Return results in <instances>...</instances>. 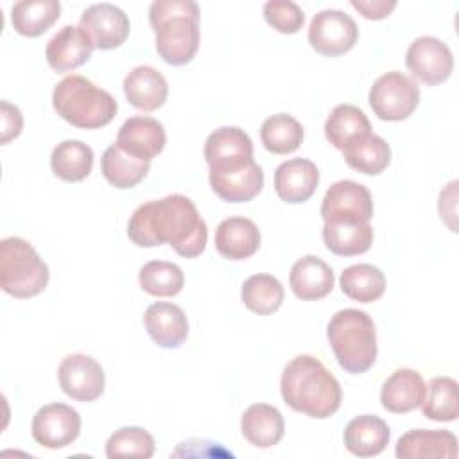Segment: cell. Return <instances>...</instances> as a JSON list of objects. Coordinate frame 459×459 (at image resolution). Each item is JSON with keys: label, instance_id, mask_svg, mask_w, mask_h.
Returning <instances> with one entry per match:
<instances>
[{"label": "cell", "instance_id": "f35d334b", "mask_svg": "<svg viewBox=\"0 0 459 459\" xmlns=\"http://www.w3.org/2000/svg\"><path fill=\"white\" fill-rule=\"evenodd\" d=\"M264 18L274 30L281 34H296L305 23V14L301 7L290 0L265 2Z\"/></svg>", "mask_w": 459, "mask_h": 459}, {"label": "cell", "instance_id": "484cf974", "mask_svg": "<svg viewBox=\"0 0 459 459\" xmlns=\"http://www.w3.org/2000/svg\"><path fill=\"white\" fill-rule=\"evenodd\" d=\"M240 430L253 446L271 448L283 437L285 421L276 407L269 403H253L240 418Z\"/></svg>", "mask_w": 459, "mask_h": 459}, {"label": "cell", "instance_id": "f546056e", "mask_svg": "<svg viewBox=\"0 0 459 459\" xmlns=\"http://www.w3.org/2000/svg\"><path fill=\"white\" fill-rule=\"evenodd\" d=\"M344 161L357 172L377 176L391 163V147L378 134H366L342 149Z\"/></svg>", "mask_w": 459, "mask_h": 459}, {"label": "cell", "instance_id": "8992f818", "mask_svg": "<svg viewBox=\"0 0 459 459\" xmlns=\"http://www.w3.org/2000/svg\"><path fill=\"white\" fill-rule=\"evenodd\" d=\"M50 273L38 251L20 237L0 242V287L13 298H34L45 290Z\"/></svg>", "mask_w": 459, "mask_h": 459}, {"label": "cell", "instance_id": "e0dca14e", "mask_svg": "<svg viewBox=\"0 0 459 459\" xmlns=\"http://www.w3.org/2000/svg\"><path fill=\"white\" fill-rule=\"evenodd\" d=\"M143 325L151 339L161 348H179L188 337V319L183 308L169 301L149 305Z\"/></svg>", "mask_w": 459, "mask_h": 459}, {"label": "cell", "instance_id": "e575fe53", "mask_svg": "<svg viewBox=\"0 0 459 459\" xmlns=\"http://www.w3.org/2000/svg\"><path fill=\"white\" fill-rule=\"evenodd\" d=\"M303 126L287 113H276L264 120L260 127L262 145L273 154H290L303 142Z\"/></svg>", "mask_w": 459, "mask_h": 459}, {"label": "cell", "instance_id": "44dd1931", "mask_svg": "<svg viewBox=\"0 0 459 459\" xmlns=\"http://www.w3.org/2000/svg\"><path fill=\"white\" fill-rule=\"evenodd\" d=\"M260 247V230L247 217H228L215 230V249L228 260H246Z\"/></svg>", "mask_w": 459, "mask_h": 459}, {"label": "cell", "instance_id": "836d02e7", "mask_svg": "<svg viewBox=\"0 0 459 459\" xmlns=\"http://www.w3.org/2000/svg\"><path fill=\"white\" fill-rule=\"evenodd\" d=\"M283 285L273 274H253L242 283L240 298L247 310L258 316H269L276 312L283 303Z\"/></svg>", "mask_w": 459, "mask_h": 459}, {"label": "cell", "instance_id": "cb8c5ba5", "mask_svg": "<svg viewBox=\"0 0 459 459\" xmlns=\"http://www.w3.org/2000/svg\"><path fill=\"white\" fill-rule=\"evenodd\" d=\"M289 285L296 298L316 301L328 296L333 289V271L326 262L314 255L301 256L290 269Z\"/></svg>", "mask_w": 459, "mask_h": 459}, {"label": "cell", "instance_id": "4316f807", "mask_svg": "<svg viewBox=\"0 0 459 459\" xmlns=\"http://www.w3.org/2000/svg\"><path fill=\"white\" fill-rule=\"evenodd\" d=\"M387 423L375 414H362L353 418L344 429V446L357 457H373L384 452L389 443Z\"/></svg>", "mask_w": 459, "mask_h": 459}, {"label": "cell", "instance_id": "4fadbf2b", "mask_svg": "<svg viewBox=\"0 0 459 459\" xmlns=\"http://www.w3.org/2000/svg\"><path fill=\"white\" fill-rule=\"evenodd\" d=\"M204 160L210 172H226L253 163V142L240 127L224 126L208 134Z\"/></svg>", "mask_w": 459, "mask_h": 459}, {"label": "cell", "instance_id": "83f0119b", "mask_svg": "<svg viewBox=\"0 0 459 459\" xmlns=\"http://www.w3.org/2000/svg\"><path fill=\"white\" fill-rule=\"evenodd\" d=\"M61 14L57 0H22L11 7V23L14 30L27 38L47 32Z\"/></svg>", "mask_w": 459, "mask_h": 459}, {"label": "cell", "instance_id": "ffe728a7", "mask_svg": "<svg viewBox=\"0 0 459 459\" xmlns=\"http://www.w3.org/2000/svg\"><path fill=\"white\" fill-rule=\"evenodd\" d=\"M124 95L133 108L149 113L165 104L169 84L154 66L140 65L124 77Z\"/></svg>", "mask_w": 459, "mask_h": 459}, {"label": "cell", "instance_id": "d590c367", "mask_svg": "<svg viewBox=\"0 0 459 459\" xmlns=\"http://www.w3.org/2000/svg\"><path fill=\"white\" fill-rule=\"evenodd\" d=\"M423 416L434 421H454L459 416L457 382L452 377H434L421 403Z\"/></svg>", "mask_w": 459, "mask_h": 459}, {"label": "cell", "instance_id": "7a4b0ae2", "mask_svg": "<svg viewBox=\"0 0 459 459\" xmlns=\"http://www.w3.org/2000/svg\"><path fill=\"white\" fill-rule=\"evenodd\" d=\"M280 389L292 411L316 420L335 414L342 400L339 380L312 355H298L285 366Z\"/></svg>", "mask_w": 459, "mask_h": 459}, {"label": "cell", "instance_id": "f1b7e54d", "mask_svg": "<svg viewBox=\"0 0 459 459\" xmlns=\"http://www.w3.org/2000/svg\"><path fill=\"white\" fill-rule=\"evenodd\" d=\"M369 133L371 124L368 117L353 104L335 106L325 122V136L339 151Z\"/></svg>", "mask_w": 459, "mask_h": 459}, {"label": "cell", "instance_id": "74e56055", "mask_svg": "<svg viewBox=\"0 0 459 459\" xmlns=\"http://www.w3.org/2000/svg\"><path fill=\"white\" fill-rule=\"evenodd\" d=\"M154 454V437L142 427H122L106 441V455L149 459Z\"/></svg>", "mask_w": 459, "mask_h": 459}, {"label": "cell", "instance_id": "52a82bcc", "mask_svg": "<svg viewBox=\"0 0 459 459\" xmlns=\"http://www.w3.org/2000/svg\"><path fill=\"white\" fill-rule=\"evenodd\" d=\"M418 104L420 88L402 72H387L380 75L369 90V106L380 120H405L414 113Z\"/></svg>", "mask_w": 459, "mask_h": 459}, {"label": "cell", "instance_id": "4dcf8cb0", "mask_svg": "<svg viewBox=\"0 0 459 459\" xmlns=\"http://www.w3.org/2000/svg\"><path fill=\"white\" fill-rule=\"evenodd\" d=\"M52 172L68 183L86 179L93 167V151L81 140H65L57 143L50 156Z\"/></svg>", "mask_w": 459, "mask_h": 459}, {"label": "cell", "instance_id": "7c38bea8", "mask_svg": "<svg viewBox=\"0 0 459 459\" xmlns=\"http://www.w3.org/2000/svg\"><path fill=\"white\" fill-rule=\"evenodd\" d=\"M409 72L429 86L445 82L454 70V56L446 43L432 36L416 38L405 54Z\"/></svg>", "mask_w": 459, "mask_h": 459}, {"label": "cell", "instance_id": "30bf717a", "mask_svg": "<svg viewBox=\"0 0 459 459\" xmlns=\"http://www.w3.org/2000/svg\"><path fill=\"white\" fill-rule=\"evenodd\" d=\"M30 432L34 441L45 448H65L77 439L81 416L66 403H47L34 414Z\"/></svg>", "mask_w": 459, "mask_h": 459}, {"label": "cell", "instance_id": "277c9868", "mask_svg": "<svg viewBox=\"0 0 459 459\" xmlns=\"http://www.w3.org/2000/svg\"><path fill=\"white\" fill-rule=\"evenodd\" d=\"M326 337L339 366L351 373H366L377 360V330L368 312L344 308L332 316Z\"/></svg>", "mask_w": 459, "mask_h": 459}, {"label": "cell", "instance_id": "ab89813d", "mask_svg": "<svg viewBox=\"0 0 459 459\" xmlns=\"http://www.w3.org/2000/svg\"><path fill=\"white\" fill-rule=\"evenodd\" d=\"M0 117H2V143H9L13 138H16L22 133L23 127V117L18 106L2 100L0 104Z\"/></svg>", "mask_w": 459, "mask_h": 459}, {"label": "cell", "instance_id": "d4e9b609", "mask_svg": "<svg viewBox=\"0 0 459 459\" xmlns=\"http://www.w3.org/2000/svg\"><path fill=\"white\" fill-rule=\"evenodd\" d=\"M325 246L339 256H355L366 253L373 244V228L366 221L335 219L323 226Z\"/></svg>", "mask_w": 459, "mask_h": 459}, {"label": "cell", "instance_id": "5b68a950", "mask_svg": "<svg viewBox=\"0 0 459 459\" xmlns=\"http://www.w3.org/2000/svg\"><path fill=\"white\" fill-rule=\"evenodd\" d=\"M52 106L63 120L79 129H100L115 118L118 109L109 91L82 75L61 79L54 88Z\"/></svg>", "mask_w": 459, "mask_h": 459}, {"label": "cell", "instance_id": "ba28073f", "mask_svg": "<svg viewBox=\"0 0 459 459\" xmlns=\"http://www.w3.org/2000/svg\"><path fill=\"white\" fill-rule=\"evenodd\" d=\"M359 27L355 20L339 9L319 11L308 27L310 47L323 56H341L355 47Z\"/></svg>", "mask_w": 459, "mask_h": 459}, {"label": "cell", "instance_id": "5bb4252c", "mask_svg": "<svg viewBox=\"0 0 459 459\" xmlns=\"http://www.w3.org/2000/svg\"><path fill=\"white\" fill-rule=\"evenodd\" d=\"M323 221L355 219L369 222L373 217V199L369 190L351 179H341L333 183L321 203Z\"/></svg>", "mask_w": 459, "mask_h": 459}, {"label": "cell", "instance_id": "2e32d148", "mask_svg": "<svg viewBox=\"0 0 459 459\" xmlns=\"http://www.w3.org/2000/svg\"><path fill=\"white\" fill-rule=\"evenodd\" d=\"M319 183V170L314 161L292 158L278 165L274 172V190L278 197L289 204L308 201Z\"/></svg>", "mask_w": 459, "mask_h": 459}, {"label": "cell", "instance_id": "8d00e7d4", "mask_svg": "<svg viewBox=\"0 0 459 459\" xmlns=\"http://www.w3.org/2000/svg\"><path fill=\"white\" fill-rule=\"evenodd\" d=\"M140 287L158 298H170L181 292L185 285V274L179 265L165 260H151L142 265L138 273Z\"/></svg>", "mask_w": 459, "mask_h": 459}, {"label": "cell", "instance_id": "6da1fadb", "mask_svg": "<svg viewBox=\"0 0 459 459\" xmlns=\"http://www.w3.org/2000/svg\"><path fill=\"white\" fill-rule=\"evenodd\" d=\"M127 235L138 247L169 244L178 255L195 258L206 247L208 228L190 197L172 194L140 204L127 222Z\"/></svg>", "mask_w": 459, "mask_h": 459}, {"label": "cell", "instance_id": "8fae6325", "mask_svg": "<svg viewBox=\"0 0 459 459\" xmlns=\"http://www.w3.org/2000/svg\"><path fill=\"white\" fill-rule=\"evenodd\" d=\"M81 30L86 34L93 48L111 50L120 47L129 36L127 14L113 4H93L86 7L79 20Z\"/></svg>", "mask_w": 459, "mask_h": 459}, {"label": "cell", "instance_id": "7402d4cb", "mask_svg": "<svg viewBox=\"0 0 459 459\" xmlns=\"http://www.w3.org/2000/svg\"><path fill=\"white\" fill-rule=\"evenodd\" d=\"M400 459H455L457 457V437L448 430H427L414 429L405 432L394 448Z\"/></svg>", "mask_w": 459, "mask_h": 459}, {"label": "cell", "instance_id": "d6a6232c", "mask_svg": "<svg viewBox=\"0 0 459 459\" xmlns=\"http://www.w3.org/2000/svg\"><path fill=\"white\" fill-rule=\"evenodd\" d=\"M341 290L353 301L373 303L385 290L384 273L371 264H355L346 267L339 278Z\"/></svg>", "mask_w": 459, "mask_h": 459}, {"label": "cell", "instance_id": "1f68e13d", "mask_svg": "<svg viewBox=\"0 0 459 459\" xmlns=\"http://www.w3.org/2000/svg\"><path fill=\"white\" fill-rule=\"evenodd\" d=\"M151 163L124 152L115 143L109 145L100 158V170L106 181L120 190L136 186L149 172Z\"/></svg>", "mask_w": 459, "mask_h": 459}, {"label": "cell", "instance_id": "9a60e30c", "mask_svg": "<svg viewBox=\"0 0 459 459\" xmlns=\"http://www.w3.org/2000/svg\"><path fill=\"white\" fill-rule=\"evenodd\" d=\"M165 142L167 134L161 122L152 117L136 115L120 126L115 145L124 152L151 163V160L163 151Z\"/></svg>", "mask_w": 459, "mask_h": 459}, {"label": "cell", "instance_id": "60d3db41", "mask_svg": "<svg viewBox=\"0 0 459 459\" xmlns=\"http://www.w3.org/2000/svg\"><path fill=\"white\" fill-rule=\"evenodd\" d=\"M351 7L366 20H384L396 7V0H351Z\"/></svg>", "mask_w": 459, "mask_h": 459}, {"label": "cell", "instance_id": "603a6c76", "mask_svg": "<svg viewBox=\"0 0 459 459\" xmlns=\"http://www.w3.org/2000/svg\"><path fill=\"white\" fill-rule=\"evenodd\" d=\"M212 190L226 203H247L264 188V170L258 163L226 172H208Z\"/></svg>", "mask_w": 459, "mask_h": 459}, {"label": "cell", "instance_id": "ac0fdd59", "mask_svg": "<svg viewBox=\"0 0 459 459\" xmlns=\"http://www.w3.org/2000/svg\"><path fill=\"white\" fill-rule=\"evenodd\" d=\"M93 45L79 25H65L47 43L45 57L48 66L57 72H70L91 57Z\"/></svg>", "mask_w": 459, "mask_h": 459}, {"label": "cell", "instance_id": "d6986e66", "mask_svg": "<svg viewBox=\"0 0 459 459\" xmlns=\"http://www.w3.org/2000/svg\"><path fill=\"white\" fill-rule=\"evenodd\" d=\"M425 389L423 377L416 369L400 368L382 384L380 403L389 412L405 414L423 403Z\"/></svg>", "mask_w": 459, "mask_h": 459}, {"label": "cell", "instance_id": "3957f363", "mask_svg": "<svg viewBox=\"0 0 459 459\" xmlns=\"http://www.w3.org/2000/svg\"><path fill=\"white\" fill-rule=\"evenodd\" d=\"M199 7L192 0H154L149 7V22L154 30L158 56L172 65L190 63L199 48Z\"/></svg>", "mask_w": 459, "mask_h": 459}, {"label": "cell", "instance_id": "9c48e42d", "mask_svg": "<svg viewBox=\"0 0 459 459\" xmlns=\"http://www.w3.org/2000/svg\"><path fill=\"white\" fill-rule=\"evenodd\" d=\"M57 378L63 393L75 402L97 400L106 385L102 366L84 353L66 355L57 368Z\"/></svg>", "mask_w": 459, "mask_h": 459}]
</instances>
